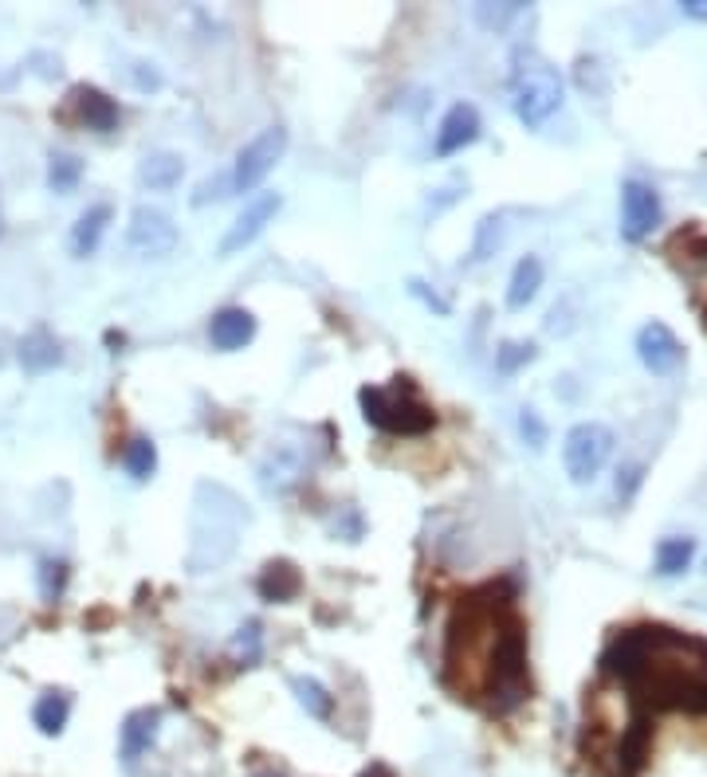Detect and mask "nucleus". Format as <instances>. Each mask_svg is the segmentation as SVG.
<instances>
[{
  "label": "nucleus",
  "instance_id": "nucleus-1",
  "mask_svg": "<svg viewBox=\"0 0 707 777\" xmlns=\"http://www.w3.org/2000/svg\"><path fill=\"white\" fill-rule=\"evenodd\" d=\"M444 679L460 699H480L492 715H511L527 699V633L511 601L495 590L468 597L448 625Z\"/></svg>",
  "mask_w": 707,
  "mask_h": 777
},
{
  "label": "nucleus",
  "instance_id": "nucleus-2",
  "mask_svg": "<svg viewBox=\"0 0 707 777\" xmlns=\"http://www.w3.org/2000/svg\"><path fill=\"white\" fill-rule=\"evenodd\" d=\"M601 671L618 676L645 706L707 711V640L676 628H625L609 640Z\"/></svg>",
  "mask_w": 707,
  "mask_h": 777
},
{
  "label": "nucleus",
  "instance_id": "nucleus-3",
  "mask_svg": "<svg viewBox=\"0 0 707 777\" xmlns=\"http://www.w3.org/2000/svg\"><path fill=\"white\" fill-rule=\"evenodd\" d=\"M248 503L224 483H201L193 495V542H189V570L205 573L233 558L240 530L248 527Z\"/></svg>",
  "mask_w": 707,
  "mask_h": 777
},
{
  "label": "nucleus",
  "instance_id": "nucleus-4",
  "mask_svg": "<svg viewBox=\"0 0 707 777\" xmlns=\"http://www.w3.org/2000/svg\"><path fill=\"white\" fill-rule=\"evenodd\" d=\"M358 404L366 424H374L377 432H389V436H425L437 424V412L417 397L409 377H397V385H389V389L366 385L358 393Z\"/></svg>",
  "mask_w": 707,
  "mask_h": 777
},
{
  "label": "nucleus",
  "instance_id": "nucleus-5",
  "mask_svg": "<svg viewBox=\"0 0 707 777\" xmlns=\"http://www.w3.org/2000/svg\"><path fill=\"white\" fill-rule=\"evenodd\" d=\"M511 107H515V118L527 130H543L563 110V79L535 52L519 55V67H515V79H511Z\"/></svg>",
  "mask_w": 707,
  "mask_h": 777
},
{
  "label": "nucleus",
  "instance_id": "nucleus-6",
  "mask_svg": "<svg viewBox=\"0 0 707 777\" xmlns=\"http://www.w3.org/2000/svg\"><path fill=\"white\" fill-rule=\"evenodd\" d=\"M613 432L598 420H582V424H574L563 440V467L574 483H593L601 475V467L609 464L613 456Z\"/></svg>",
  "mask_w": 707,
  "mask_h": 777
},
{
  "label": "nucleus",
  "instance_id": "nucleus-7",
  "mask_svg": "<svg viewBox=\"0 0 707 777\" xmlns=\"http://www.w3.org/2000/svg\"><path fill=\"white\" fill-rule=\"evenodd\" d=\"M287 153V130L283 126H268L251 138L240 153H236V170H233V193H251L271 170L279 165V158Z\"/></svg>",
  "mask_w": 707,
  "mask_h": 777
},
{
  "label": "nucleus",
  "instance_id": "nucleus-8",
  "mask_svg": "<svg viewBox=\"0 0 707 777\" xmlns=\"http://www.w3.org/2000/svg\"><path fill=\"white\" fill-rule=\"evenodd\" d=\"M126 244L142 259H162L178 248V224L153 205H138L126 224Z\"/></svg>",
  "mask_w": 707,
  "mask_h": 777
},
{
  "label": "nucleus",
  "instance_id": "nucleus-9",
  "mask_svg": "<svg viewBox=\"0 0 707 777\" xmlns=\"http://www.w3.org/2000/svg\"><path fill=\"white\" fill-rule=\"evenodd\" d=\"M656 224H661V197H656V188L629 177L621 185V240L629 244L649 240L656 233Z\"/></svg>",
  "mask_w": 707,
  "mask_h": 777
},
{
  "label": "nucleus",
  "instance_id": "nucleus-10",
  "mask_svg": "<svg viewBox=\"0 0 707 777\" xmlns=\"http://www.w3.org/2000/svg\"><path fill=\"white\" fill-rule=\"evenodd\" d=\"M636 358H641V366L649 369V374L656 377H668L676 374V369L684 366V346L681 338L664 326V322H645L641 331H636Z\"/></svg>",
  "mask_w": 707,
  "mask_h": 777
},
{
  "label": "nucleus",
  "instance_id": "nucleus-11",
  "mask_svg": "<svg viewBox=\"0 0 707 777\" xmlns=\"http://www.w3.org/2000/svg\"><path fill=\"white\" fill-rule=\"evenodd\" d=\"M279 208H283V197H279V193H256V197L244 205V213L233 220V228L224 233L221 256H236V251L248 248V244L256 240V236H260L271 220H276Z\"/></svg>",
  "mask_w": 707,
  "mask_h": 777
},
{
  "label": "nucleus",
  "instance_id": "nucleus-12",
  "mask_svg": "<svg viewBox=\"0 0 707 777\" xmlns=\"http://www.w3.org/2000/svg\"><path fill=\"white\" fill-rule=\"evenodd\" d=\"M158 734H162V711H158V706H138V711H130L122 723V742H118L126 766L142 762V754L153 751Z\"/></svg>",
  "mask_w": 707,
  "mask_h": 777
},
{
  "label": "nucleus",
  "instance_id": "nucleus-13",
  "mask_svg": "<svg viewBox=\"0 0 707 777\" xmlns=\"http://www.w3.org/2000/svg\"><path fill=\"white\" fill-rule=\"evenodd\" d=\"M484 122H480V110L472 102H457V107H448V115L440 118V130H437V153L440 158H452L460 153L464 145H472L480 138Z\"/></svg>",
  "mask_w": 707,
  "mask_h": 777
},
{
  "label": "nucleus",
  "instance_id": "nucleus-14",
  "mask_svg": "<svg viewBox=\"0 0 707 777\" xmlns=\"http://www.w3.org/2000/svg\"><path fill=\"white\" fill-rule=\"evenodd\" d=\"M256 338V314L244 311V306H224L208 322V342H213L221 354H236L248 342Z\"/></svg>",
  "mask_w": 707,
  "mask_h": 777
},
{
  "label": "nucleus",
  "instance_id": "nucleus-15",
  "mask_svg": "<svg viewBox=\"0 0 707 777\" xmlns=\"http://www.w3.org/2000/svg\"><path fill=\"white\" fill-rule=\"evenodd\" d=\"M72 107H75L79 126L90 130V134H110L118 126V102L110 99V95H103L99 87H75Z\"/></svg>",
  "mask_w": 707,
  "mask_h": 777
},
{
  "label": "nucleus",
  "instance_id": "nucleus-16",
  "mask_svg": "<svg viewBox=\"0 0 707 777\" xmlns=\"http://www.w3.org/2000/svg\"><path fill=\"white\" fill-rule=\"evenodd\" d=\"M185 177V158L173 150L146 153L142 165H138V185L150 188V193H170L173 185H181Z\"/></svg>",
  "mask_w": 707,
  "mask_h": 777
},
{
  "label": "nucleus",
  "instance_id": "nucleus-17",
  "mask_svg": "<svg viewBox=\"0 0 707 777\" xmlns=\"http://www.w3.org/2000/svg\"><path fill=\"white\" fill-rule=\"evenodd\" d=\"M256 590H260L264 601H271V605H287V601H296L299 590H303V578H299V570L291 562H268L260 573V581H256Z\"/></svg>",
  "mask_w": 707,
  "mask_h": 777
},
{
  "label": "nucleus",
  "instance_id": "nucleus-18",
  "mask_svg": "<svg viewBox=\"0 0 707 777\" xmlns=\"http://www.w3.org/2000/svg\"><path fill=\"white\" fill-rule=\"evenodd\" d=\"M110 216H115L110 213V205H95L75 220V228H72V256L75 259H87L99 251V240H103V233H107Z\"/></svg>",
  "mask_w": 707,
  "mask_h": 777
},
{
  "label": "nucleus",
  "instance_id": "nucleus-19",
  "mask_svg": "<svg viewBox=\"0 0 707 777\" xmlns=\"http://www.w3.org/2000/svg\"><path fill=\"white\" fill-rule=\"evenodd\" d=\"M60 361H63V349L52 334L47 331L24 334V342H20V366H24L28 374H47V369H55Z\"/></svg>",
  "mask_w": 707,
  "mask_h": 777
},
{
  "label": "nucleus",
  "instance_id": "nucleus-20",
  "mask_svg": "<svg viewBox=\"0 0 707 777\" xmlns=\"http://www.w3.org/2000/svg\"><path fill=\"white\" fill-rule=\"evenodd\" d=\"M538 287H543V259L538 256H523L511 271V283H507V306L511 311H523L531 299L538 295Z\"/></svg>",
  "mask_w": 707,
  "mask_h": 777
},
{
  "label": "nucleus",
  "instance_id": "nucleus-21",
  "mask_svg": "<svg viewBox=\"0 0 707 777\" xmlns=\"http://www.w3.org/2000/svg\"><path fill=\"white\" fill-rule=\"evenodd\" d=\"M676 244H684V263H681V271L688 276V283H692V299H696L699 306H704V314H707V240L704 236H676Z\"/></svg>",
  "mask_w": 707,
  "mask_h": 777
},
{
  "label": "nucleus",
  "instance_id": "nucleus-22",
  "mask_svg": "<svg viewBox=\"0 0 707 777\" xmlns=\"http://www.w3.org/2000/svg\"><path fill=\"white\" fill-rule=\"evenodd\" d=\"M692 558H696V538L688 535H676V538H661L656 542V573L661 578H676V573H684L692 565Z\"/></svg>",
  "mask_w": 707,
  "mask_h": 777
},
{
  "label": "nucleus",
  "instance_id": "nucleus-23",
  "mask_svg": "<svg viewBox=\"0 0 707 777\" xmlns=\"http://www.w3.org/2000/svg\"><path fill=\"white\" fill-rule=\"evenodd\" d=\"M67 715H72V699L63 695V691H44L32 706V723L40 726V734L55 738V734L67 726Z\"/></svg>",
  "mask_w": 707,
  "mask_h": 777
},
{
  "label": "nucleus",
  "instance_id": "nucleus-24",
  "mask_svg": "<svg viewBox=\"0 0 707 777\" xmlns=\"http://www.w3.org/2000/svg\"><path fill=\"white\" fill-rule=\"evenodd\" d=\"M291 691H296L299 706H303V711H307V715H311V719H331V711H334V695L323 688V683H319V679H311V676H296V679H291Z\"/></svg>",
  "mask_w": 707,
  "mask_h": 777
},
{
  "label": "nucleus",
  "instance_id": "nucleus-25",
  "mask_svg": "<svg viewBox=\"0 0 707 777\" xmlns=\"http://www.w3.org/2000/svg\"><path fill=\"white\" fill-rule=\"evenodd\" d=\"M122 464H126V472H130V479H138V483L150 479V475L158 472V447H153V440L150 436L130 440L122 452Z\"/></svg>",
  "mask_w": 707,
  "mask_h": 777
},
{
  "label": "nucleus",
  "instance_id": "nucleus-26",
  "mask_svg": "<svg viewBox=\"0 0 707 777\" xmlns=\"http://www.w3.org/2000/svg\"><path fill=\"white\" fill-rule=\"evenodd\" d=\"M79 181H83V161L63 150L52 153V161H47V188L52 193H72Z\"/></svg>",
  "mask_w": 707,
  "mask_h": 777
},
{
  "label": "nucleus",
  "instance_id": "nucleus-27",
  "mask_svg": "<svg viewBox=\"0 0 707 777\" xmlns=\"http://www.w3.org/2000/svg\"><path fill=\"white\" fill-rule=\"evenodd\" d=\"M260 656H264V628H260V620H248V625H240L233 636V660L240 663V668H256Z\"/></svg>",
  "mask_w": 707,
  "mask_h": 777
},
{
  "label": "nucleus",
  "instance_id": "nucleus-28",
  "mask_svg": "<svg viewBox=\"0 0 707 777\" xmlns=\"http://www.w3.org/2000/svg\"><path fill=\"white\" fill-rule=\"evenodd\" d=\"M472 17L488 32H503V28H511V20L523 17V4H475Z\"/></svg>",
  "mask_w": 707,
  "mask_h": 777
},
{
  "label": "nucleus",
  "instance_id": "nucleus-29",
  "mask_svg": "<svg viewBox=\"0 0 707 777\" xmlns=\"http://www.w3.org/2000/svg\"><path fill=\"white\" fill-rule=\"evenodd\" d=\"M527 361H535V346H531V342H503V346L495 349V369H500V374H519Z\"/></svg>",
  "mask_w": 707,
  "mask_h": 777
},
{
  "label": "nucleus",
  "instance_id": "nucleus-30",
  "mask_svg": "<svg viewBox=\"0 0 707 777\" xmlns=\"http://www.w3.org/2000/svg\"><path fill=\"white\" fill-rule=\"evenodd\" d=\"M63 585H67V562L44 558V562H40V593H44V601H60Z\"/></svg>",
  "mask_w": 707,
  "mask_h": 777
},
{
  "label": "nucleus",
  "instance_id": "nucleus-31",
  "mask_svg": "<svg viewBox=\"0 0 707 777\" xmlns=\"http://www.w3.org/2000/svg\"><path fill=\"white\" fill-rule=\"evenodd\" d=\"M500 224H503V216H484V220H480V236H475V248H472L475 263L488 259L492 248H500Z\"/></svg>",
  "mask_w": 707,
  "mask_h": 777
},
{
  "label": "nucleus",
  "instance_id": "nucleus-32",
  "mask_svg": "<svg viewBox=\"0 0 707 777\" xmlns=\"http://www.w3.org/2000/svg\"><path fill=\"white\" fill-rule=\"evenodd\" d=\"M126 75H130L135 90H142V95H150V90H162V72H158L153 63H146V60L130 63V67H126Z\"/></svg>",
  "mask_w": 707,
  "mask_h": 777
},
{
  "label": "nucleus",
  "instance_id": "nucleus-33",
  "mask_svg": "<svg viewBox=\"0 0 707 777\" xmlns=\"http://www.w3.org/2000/svg\"><path fill=\"white\" fill-rule=\"evenodd\" d=\"M519 436L527 440V444L535 447V452H543V447H546V436H550V432H546L543 417H538L535 409H523V412H519Z\"/></svg>",
  "mask_w": 707,
  "mask_h": 777
},
{
  "label": "nucleus",
  "instance_id": "nucleus-34",
  "mask_svg": "<svg viewBox=\"0 0 707 777\" xmlns=\"http://www.w3.org/2000/svg\"><path fill=\"white\" fill-rule=\"evenodd\" d=\"M233 193V173H221V177H208L197 185V193H193V205H208V201H224Z\"/></svg>",
  "mask_w": 707,
  "mask_h": 777
},
{
  "label": "nucleus",
  "instance_id": "nucleus-35",
  "mask_svg": "<svg viewBox=\"0 0 707 777\" xmlns=\"http://www.w3.org/2000/svg\"><path fill=\"white\" fill-rule=\"evenodd\" d=\"M641 479H645V467H625V472H618V499L621 503L633 499V492L641 487Z\"/></svg>",
  "mask_w": 707,
  "mask_h": 777
},
{
  "label": "nucleus",
  "instance_id": "nucleus-36",
  "mask_svg": "<svg viewBox=\"0 0 707 777\" xmlns=\"http://www.w3.org/2000/svg\"><path fill=\"white\" fill-rule=\"evenodd\" d=\"M409 291H413V295H417V299H421V303L429 306V311L448 314V303H444V299H440V295H432V291L421 283V279H409Z\"/></svg>",
  "mask_w": 707,
  "mask_h": 777
},
{
  "label": "nucleus",
  "instance_id": "nucleus-37",
  "mask_svg": "<svg viewBox=\"0 0 707 777\" xmlns=\"http://www.w3.org/2000/svg\"><path fill=\"white\" fill-rule=\"evenodd\" d=\"M681 12L684 17H692V20H707V0H684Z\"/></svg>",
  "mask_w": 707,
  "mask_h": 777
},
{
  "label": "nucleus",
  "instance_id": "nucleus-38",
  "mask_svg": "<svg viewBox=\"0 0 707 777\" xmlns=\"http://www.w3.org/2000/svg\"><path fill=\"white\" fill-rule=\"evenodd\" d=\"M362 777H394V774H389V769H385L382 762H374V766L362 769Z\"/></svg>",
  "mask_w": 707,
  "mask_h": 777
},
{
  "label": "nucleus",
  "instance_id": "nucleus-39",
  "mask_svg": "<svg viewBox=\"0 0 707 777\" xmlns=\"http://www.w3.org/2000/svg\"><path fill=\"white\" fill-rule=\"evenodd\" d=\"M256 777H283V774H271V769H264V774H256Z\"/></svg>",
  "mask_w": 707,
  "mask_h": 777
},
{
  "label": "nucleus",
  "instance_id": "nucleus-40",
  "mask_svg": "<svg viewBox=\"0 0 707 777\" xmlns=\"http://www.w3.org/2000/svg\"><path fill=\"white\" fill-rule=\"evenodd\" d=\"M0 233H4V213H0Z\"/></svg>",
  "mask_w": 707,
  "mask_h": 777
}]
</instances>
